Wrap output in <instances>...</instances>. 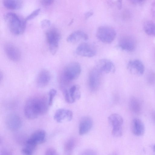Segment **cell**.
<instances>
[{"label":"cell","instance_id":"obj_1","mask_svg":"<svg viewBox=\"0 0 155 155\" xmlns=\"http://www.w3.org/2000/svg\"><path fill=\"white\" fill-rule=\"evenodd\" d=\"M48 105L43 98L35 97L31 98L25 104L24 109L25 115L28 119L37 118L47 112Z\"/></svg>","mask_w":155,"mask_h":155},{"label":"cell","instance_id":"obj_2","mask_svg":"<svg viewBox=\"0 0 155 155\" xmlns=\"http://www.w3.org/2000/svg\"><path fill=\"white\" fill-rule=\"evenodd\" d=\"M4 19L10 31L13 34L19 35L24 32L26 21L19 17L16 13L13 12L7 13L5 15Z\"/></svg>","mask_w":155,"mask_h":155},{"label":"cell","instance_id":"obj_3","mask_svg":"<svg viewBox=\"0 0 155 155\" xmlns=\"http://www.w3.org/2000/svg\"><path fill=\"white\" fill-rule=\"evenodd\" d=\"M81 72V66L78 62L70 63L65 67L61 73V82L66 84L76 79L80 76Z\"/></svg>","mask_w":155,"mask_h":155},{"label":"cell","instance_id":"obj_4","mask_svg":"<svg viewBox=\"0 0 155 155\" xmlns=\"http://www.w3.org/2000/svg\"><path fill=\"white\" fill-rule=\"evenodd\" d=\"M116 34V31L113 28L107 26H102L98 28L96 36L101 42L110 43L114 40Z\"/></svg>","mask_w":155,"mask_h":155},{"label":"cell","instance_id":"obj_5","mask_svg":"<svg viewBox=\"0 0 155 155\" xmlns=\"http://www.w3.org/2000/svg\"><path fill=\"white\" fill-rule=\"evenodd\" d=\"M46 38L50 51L52 54L54 55L58 48L60 34L56 29H51L46 32Z\"/></svg>","mask_w":155,"mask_h":155},{"label":"cell","instance_id":"obj_6","mask_svg":"<svg viewBox=\"0 0 155 155\" xmlns=\"http://www.w3.org/2000/svg\"><path fill=\"white\" fill-rule=\"evenodd\" d=\"M102 73L96 67L90 71L88 76V84L91 91H96L99 87L101 82Z\"/></svg>","mask_w":155,"mask_h":155},{"label":"cell","instance_id":"obj_7","mask_svg":"<svg viewBox=\"0 0 155 155\" xmlns=\"http://www.w3.org/2000/svg\"><path fill=\"white\" fill-rule=\"evenodd\" d=\"M62 92L65 101L68 103H74L81 97L80 87L76 85L72 86L68 89H63Z\"/></svg>","mask_w":155,"mask_h":155},{"label":"cell","instance_id":"obj_8","mask_svg":"<svg viewBox=\"0 0 155 155\" xmlns=\"http://www.w3.org/2000/svg\"><path fill=\"white\" fill-rule=\"evenodd\" d=\"M76 52L79 55L91 58L95 55L96 50L94 46L92 44L87 42H83L78 46Z\"/></svg>","mask_w":155,"mask_h":155},{"label":"cell","instance_id":"obj_9","mask_svg":"<svg viewBox=\"0 0 155 155\" xmlns=\"http://www.w3.org/2000/svg\"><path fill=\"white\" fill-rule=\"evenodd\" d=\"M5 122L7 128L11 131H17L21 126V119L19 116L15 114L12 113L7 115Z\"/></svg>","mask_w":155,"mask_h":155},{"label":"cell","instance_id":"obj_10","mask_svg":"<svg viewBox=\"0 0 155 155\" xmlns=\"http://www.w3.org/2000/svg\"><path fill=\"white\" fill-rule=\"evenodd\" d=\"M5 52L8 58L14 61H18L21 58V53L18 49L12 43L7 42L4 45Z\"/></svg>","mask_w":155,"mask_h":155},{"label":"cell","instance_id":"obj_11","mask_svg":"<svg viewBox=\"0 0 155 155\" xmlns=\"http://www.w3.org/2000/svg\"><path fill=\"white\" fill-rule=\"evenodd\" d=\"M127 68L132 74L141 76L144 72L145 68L143 63L140 60L135 59L129 61L127 64Z\"/></svg>","mask_w":155,"mask_h":155},{"label":"cell","instance_id":"obj_12","mask_svg":"<svg viewBox=\"0 0 155 155\" xmlns=\"http://www.w3.org/2000/svg\"><path fill=\"white\" fill-rule=\"evenodd\" d=\"M54 117V120L58 123L70 121L72 119L73 113L68 109H59L56 110Z\"/></svg>","mask_w":155,"mask_h":155},{"label":"cell","instance_id":"obj_13","mask_svg":"<svg viewBox=\"0 0 155 155\" xmlns=\"http://www.w3.org/2000/svg\"><path fill=\"white\" fill-rule=\"evenodd\" d=\"M96 67L102 73H113L115 71V67L113 63L107 59H102L99 60Z\"/></svg>","mask_w":155,"mask_h":155},{"label":"cell","instance_id":"obj_14","mask_svg":"<svg viewBox=\"0 0 155 155\" xmlns=\"http://www.w3.org/2000/svg\"><path fill=\"white\" fill-rule=\"evenodd\" d=\"M119 47L122 50L127 51H131L135 49L136 43L135 39L129 36L122 38L118 43Z\"/></svg>","mask_w":155,"mask_h":155},{"label":"cell","instance_id":"obj_15","mask_svg":"<svg viewBox=\"0 0 155 155\" xmlns=\"http://www.w3.org/2000/svg\"><path fill=\"white\" fill-rule=\"evenodd\" d=\"M93 124V121L90 117L84 116L81 120L79 127V133L81 135H84L91 129Z\"/></svg>","mask_w":155,"mask_h":155},{"label":"cell","instance_id":"obj_16","mask_svg":"<svg viewBox=\"0 0 155 155\" xmlns=\"http://www.w3.org/2000/svg\"><path fill=\"white\" fill-rule=\"evenodd\" d=\"M51 79L50 72L45 69L41 70L38 74L36 81L37 86L39 88H43L49 83Z\"/></svg>","mask_w":155,"mask_h":155},{"label":"cell","instance_id":"obj_17","mask_svg":"<svg viewBox=\"0 0 155 155\" xmlns=\"http://www.w3.org/2000/svg\"><path fill=\"white\" fill-rule=\"evenodd\" d=\"M131 130L135 136H140L145 133V127L142 121L138 118H134L131 123Z\"/></svg>","mask_w":155,"mask_h":155},{"label":"cell","instance_id":"obj_18","mask_svg":"<svg viewBox=\"0 0 155 155\" xmlns=\"http://www.w3.org/2000/svg\"><path fill=\"white\" fill-rule=\"evenodd\" d=\"M88 39V36L84 32L77 30L71 33L67 38L68 42L75 43L82 41H86Z\"/></svg>","mask_w":155,"mask_h":155},{"label":"cell","instance_id":"obj_19","mask_svg":"<svg viewBox=\"0 0 155 155\" xmlns=\"http://www.w3.org/2000/svg\"><path fill=\"white\" fill-rule=\"evenodd\" d=\"M108 121L112 127V129H122L123 119L118 114L114 113L110 114L108 117Z\"/></svg>","mask_w":155,"mask_h":155},{"label":"cell","instance_id":"obj_20","mask_svg":"<svg viewBox=\"0 0 155 155\" xmlns=\"http://www.w3.org/2000/svg\"><path fill=\"white\" fill-rule=\"evenodd\" d=\"M46 133L42 130H39L34 132L29 138L37 145L44 143L45 141Z\"/></svg>","mask_w":155,"mask_h":155},{"label":"cell","instance_id":"obj_21","mask_svg":"<svg viewBox=\"0 0 155 155\" xmlns=\"http://www.w3.org/2000/svg\"><path fill=\"white\" fill-rule=\"evenodd\" d=\"M129 107L130 110L135 114H138L141 110V105L139 100L134 97H131L129 101Z\"/></svg>","mask_w":155,"mask_h":155},{"label":"cell","instance_id":"obj_22","mask_svg":"<svg viewBox=\"0 0 155 155\" xmlns=\"http://www.w3.org/2000/svg\"><path fill=\"white\" fill-rule=\"evenodd\" d=\"M3 3L6 8L12 9H18L21 7L22 4L21 1L16 0H4L3 1Z\"/></svg>","mask_w":155,"mask_h":155},{"label":"cell","instance_id":"obj_23","mask_svg":"<svg viewBox=\"0 0 155 155\" xmlns=\"http://www.w3.org/2000/svg\"><path fill=\"white\" fill-rule=\"evenodd\" d=\"M144 32L147 35L155 36V23L150 21H146L143 25Z\"/></svg>","mask_w":155,"mask_h":155},{"label":"cell","instance_id":"obj_24","mask_svg":"<svg viewBox=\"0 0 155 155\" xmlns=\"http://www.w3.org/2000/svg\"><path fill=\"white\" fill-rule=\"evenodd\" d=\"M75 139L71 138L68 139L65 142L64 145V150L65 153L69 154L72 151L76 145Z\"/></svg>","mask_w":155,"mask_h":155},{"label":"cell","instance_id":"obj_25","mask_svg":"<svg viewBox=\"0 0 155 155\" xmlns=\"http://www.w3.org/2000/svg\"><path fill=\"white\" fill-rule=\"evenodd\" d=\"M146 79L148 83L150 84H155V73L150 72L147 75Z\"/></svg>","mask_w":155,"mask_h":155},{"label":"cell","instance_id":"obj_26","mask_svg":"<svg viewBox=\"0 0 155 155\" xmlns=\"http://www.w3.org/2000/svg\"><path fill=\"white\" fill-rule=\"evenodd\" d=\"M57 93V91L54 89H51L49 92V99L48 102L49 106H51L53 102V99Z\"/></svg>","mask_w":155,"mask_h":155},{"label":"cell","instance_id":"obj_27","mask_svg":"<svg viewBox=\"0 0 155 155\" xmlns=\"http://www.w3.org/2000/svg\"><path fill=\"white\" fill-rule=\"evenodd\" d=\"M40 11V8H38L35 9L27 16L25 19V20L26 21L33 18L38 15Z\"/></svg>","mask_w":155,"mask_h":155},{"label":"cell","instance_id":"obj_28","mask_svg":"<svg viewBox=\"0 0 155 155\" xmlns=\"http://www.w3.org/2000/svg\"><path fill=\"white\" fill-rule=\"evenodd\" d=\"M79 155H97L96 152L91 149H87L83 151Z\"/></svg>","mask_w":155,"mask_h":155},{"label":"cell","instance_id":"obj_29","mask_svg":"<svg viewBox=\"0 0 155 155\" xmlns=\"http://www.w3.org/2000/svg\"><path fill=\"white\" fill-rule=\"evenodd\" d=\"M21 153L22 155H33L34 152L24 147L21 150Z\"/></svg>","mask_w":155,"mask_h":155},{"label":"cell","instance_id":"obj_30","mask_svg":"<svg viewBox=\"0 0 155 155\" xmlns=\"http://www.w3.org/2000/svg\"><path fill=\"white\" fill-rule=\"evenodd\" d=\"M45 155H58L56 150L53 148H49L46 151Z\"/></svg>","mask_w":155,"mask_h":155},{"label":"cell","instance_id":"obj_31","mask_svg":"<svg viewBox=\"0 0 155 155\" xmlns=\"http://www.w3.org/2000/svg\"><path fill=\"white\" fill-rule=\"evenodd\" d=\"M50 24V21L47 19H44L41 22V26L43 28H45L49 27Z\"/></svg>","mask_w":155,"mask_h":155},{"label":"cell","instance_id":"obj_32","mask_svg":"<svg viewBox=\"0 0 155 155\" xmlns=\"http://www.w3.org/2000/svg\"><path fill=\"white\" fill-rule=\"evenodd\" d=\"M41 3L43 5L47 6L52 4L54 1L52 0H43L40 1Z\"/></svg>","mask_w":155,"mask_h":155},{"label":"cell","instance_id":"obj_33","mask_svg":"<svg viewBox=\"0 0 155 155\" xmlns=\"http://www.w3.org/2000/svg\"><path fill=\"white\" fill-rule=\"evenodd\" d=\"M132 3L135 5H141L143 4L144 2L145 1L140 0H134L131 1Z\"/></svg>","mask_w":155,"mask_h":155},{"label":"cell","instance_id":"obj_34","mask_svg":"<svg viewBox=\"0 0 155 155\" xmlns=\"http://www.w3.org/2000/svg\"><path fill=\"white\" fill-rule=\"evenodd\" d=\"M93 14V12L92 11H89L86 12L84 14V17L85 19H87L91 16Z\"/></svg>","mask_w":155,"mask_h":155},{"label":"cell","instance_id":"obj_35","mask_svg":"<svg viewBox=\"0 0 155 155\" xmlns=\"http://www.w3.org/2000/svg\"><path fill=\"white\" fill-rule=\"evenodd\" d=\"M117 7L118 9H120L122 7V2L121 1H118L117 2Z\"/></svg>","mask_w":155,"mask_h":155},{"label":"cell","instance_id":"obj_36","mask_svg":"<svg viewBox=\"0 0 155 155\" xmlns=\"http://www.w3.org/2000/svg\"><path fill=\"white\" fill-rule=\"evenodd\" d=\"M1 155H11L10 153H8L6 152H4L2 153L1 154Z\"/></svg>","mask_w":155,"mask_h":155},{"label":"cell","instance_id":"obj_37","mask_svg":"<svg viewBox=\"0 0 155 155\" xmlns=\"http://www.w3.org/2000/svg\"><path fill=\"white\" fill-rule=\"evenodd\" d=\"M153 150L154 153H155V144L153 145Z\"/></svg>","mask_w":155,"mask_h":155},{"label":"cell","instance_id":"obj_38","mask_svg":"<svg viewBox=\"0 0 155 155\" xmlns=\"http://www.w3.org/2000/svg\"><path fill=\"white\" fill-rule=\"evenodd\" d=\"M153 120L154 121V122H155V113H154L153 114Z\"/></svg>","mask_w":155,"mask_h":155},{"label":"cell","instance_id":"obj_39","mask_svg":"<svg viewBox=\"0 0 155 155\" xmlns=\"http://www.w3.org/2000/svg\"><path fill=\"white\" fill-rule=\"evenodd\" d=\"M110 155H117V154L115 153H111Z\"/></svg>","mask_w":155,"mask_h":155}]
</instances>
